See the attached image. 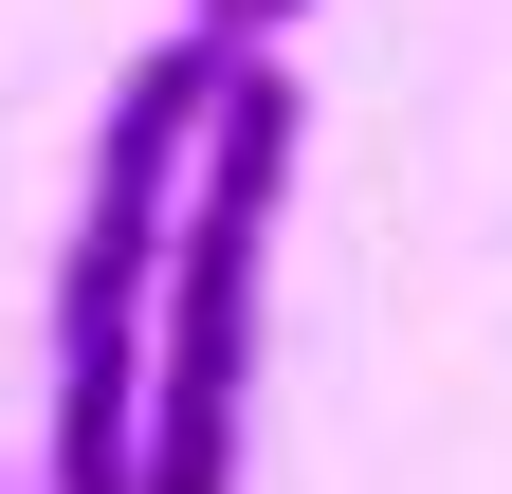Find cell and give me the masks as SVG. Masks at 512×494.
<instances>
[{
    "label": "cell",
    "mask_w": 512,
    "mask_h": 494,
    "mask_svg": "<svg viewBox=\"0 0 512 494\" xmlns=\"http://www.w3.org/2000/svg\"><path fill=\"white\" fill-rule=\"evenodd\" d=\"M293 147H311L293 55H238V74H220V129H202V183H183V220H165L147 458H128V494H238V440H256V293H275V202H293Z\"/></svg>",
    "instance_id": "7a4b0ae2"
},
{
    "label": "cell",
    "mask_w": 512,
    "mask_h": 494,
    "mask_svg": "<svg viewBox=\"0 0 512 494\" xmlns=\"http://www.w3.org/2000/svg\"><path fill=\"white\" fill-rule=\"evenodd\" d=\"M238 37L165 19L92 110V183H74V257H55V421H37V494H128L147 458V312H165V220L202 183Z\"/></svg>",
    "instance_id": "6da1fadb"
},
{
    "label": "cell",
    "mask_w": 512,
    "mask_h": 494,
    "mask_svg": "<svg viewBox=\"0 0 512 494\" xmlns=\"http://www.w3.org/2000/svg\"><path fill=\"white\" fill-rule=\"evenodd\" d=\"M293 19H311V0H238V19H220V37H238V55H275Z\"/></svg>",
    "instance_id": "3957f363"
},
{
    "label": "cell",
    "mask_w": 512,
    "mask_h": 494,
    "mask_svg": "<svg viewBox=\"0 0 512 494\" xmlns=\"http://www.w3.org/2000/svg\"><path fill=\"white\" fill-rule=\"evenodd\" d=\"M183 19H202V37H220V19H238V0H183Z\"/></svg>",
    "instance_id": "277c9868"
}]
</instances>
